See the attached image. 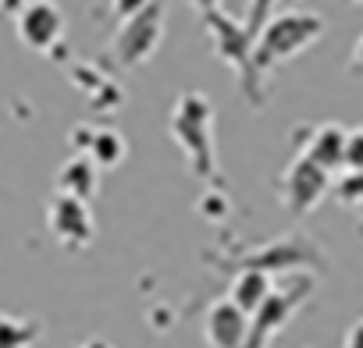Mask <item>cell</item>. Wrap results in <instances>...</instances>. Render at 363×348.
<instances>
[{
  "label": "cell",
  "mask_w": 363,
  "mask_h": 348,
  "mask_svg": "<svg viewBox=\"0 0 363 348\" xmlns=\"http://www.w3.org/2000/svg\"><path fill=\"white\" fill-rule=\"evenodd\" d=\"M324 36V18L313 15V11H285V15H274L264 22V29L257 33L253 40V57H250V75L242 79V93L250 103H264V79L292 61L296 54H303L306 47H313L317 40Z\"/></svg>",
  "instance_id": "6da1fadb"
},
{
  "label": "cell",
  "mask_w": 363,
  "mask_h": 348,
  "mask_svg": "<svg viewBox=\"0 0 363 348\" xmlns=\"http://www.w3.org/2000/svg\"><path fill=\"white\" fill-rule=\"evenodd\" d=\"M171 139L186 149L189 167L200 178H214L218 174V156H214V107L203 93H182L174 110H171V124H167Z\"/></svg>",
  "instance_id": "7a4b0ae2"
},
{
  "label": "cell",
  "mask_w": 363,
  "mask_h": 348,
  "mask_svg": "<svg viewBox=\"0 0 363 348\" xmlns=\"http://www.w3.org/2000/svg\"><path fill=\"white\" fill-rule=\"evenodd\" d=\"M160 33H164V11H160V4H146L143 11L128 15V22L118 33L111 54H118V61L125 68H135V64H143L157 50Z\"/></svg>",
  "instance_id": "3957f363"
},
{
  "label": "cell",
  "mask_w": 363,
  "mask_h": 348,
  "mask_svg": "<svg viewBox=\"0 0 363 348\" xmlns=\"http://www.w3.org/2000/svg\"><path fill=\"white\" fill-rule=\"evenodd\" d=\"M324 192H328V170L299 153L292 167L281 174V203L289 207V214L303 217L324 199Z\"/></svg>",
  "instance_id": "277c9868"
},
{
  "label": "cell",
  "mask_w": 363,
  "mask_h": 348,
  "mask_svg": "<svg viewBox=\"0 0 363 348\" xmlns=\"http://www.w3.org/2000/svg\"><path fill=\"white\" fill-rule=\"evenodd\" d=\"M203 25L211 33V43H214V54L221 61H228L242 79L250 75V57H253V36L246 29V22H232L221 8L218 11H207L203 15Z\"/></svg>",
  "instance_id": "5b68a950"
},
{
  "label": "cell",
  "mask_w": 363,
  "mask_h": 348,
  "mask_svg": "<svg viewBox=\"0 0 363 348\" xmlns=\"http://www.w3.org/2000/svg\"><path fill=\"white\" fill-rule=\"evenodd\" d=\"M18 40L40 54H47L61 36H65V15L54 0H26L18 18H15Z\"/></svg>",
  "instance_id": "8992f818"
},
{
  "label": "cell",
  "mask_w": 363,
  "mask_h": 348,
  "mask_svg": "<svg viewBox=\"0 0 363 348\" xmlns=\"http://www.w3.org/2000/svg\"><path fill=\"white\" fill-rule=\"evenodd\" d=\"M250 313L242 306H235L232 298H221L211 306L207 313V323H203V334H207V344L211 348H242L246 344V334H250Z\"/></svg>",
  "instance_id": "52a82bcc"
},
{
  "label": "cell",
  "mask_w": 363,
  "mask_h": 348,
  "mask_svg": "<svg viewBox=\"0 0 363 348\" xmlns=\"http://www.w3.org/2000/svg\"><path fill=\"white\" fill-rule=\"evenodd\" d=\"M50 231L65 249H82L93 238V217H89L86 203L75 196H61L50 207Z\"/></svg>",
  "instance_id": "ba28073f"
},
{
  "label": "cell",
  "mask_w": 363,
  "mask_h": 348,
  "mask_svg": "<svg viewBox=\"0 0 363 348\" xmlns=\"http://www.w3.org/2000/svg\"><path fill=\"white\" fill-rule=\"evenodd\" d=\"M342 153H345V128L338 124H320L310 132L306 146H303V156L313 160L317 167H324L328 174L342 167Z\"/></svg>",
  "instance_id": "9c48e42d"
},
{
  "label": "cell",
  "mask_w": 363,
  "mask_h": 348,
  "mask_svg": "<svg viewBox=\"0 0 363 348\" xmlns=\"http://www.w3.org/2000/svg\"><path fill=\"white\" fill-rule=\"evenodd\" d=\"M267 295H271L267 277H264L260 270H246V274L239 277L235 291H232V302H235V306H242L246 313H257V309L264 306V298H267Z\"/></svg>",
  "instance_id": "30bf717a"
},
{
  "label": "cell",
  "mask_w": 363,
  "mask_h": 348,
  "mask_svg": "<svg viewBox=\"0 0 363 348\" xmlns=\"http://www.w3.org/2000/svg\"><path fill=\"white\" fill-rule=\"evenodd\" d=\"M40 334V323L33 320H18V316H8L0 313V348H33Z\"/></svg>",
  "instance_id": "8fae6325"
},
{
  "label": "cell",
  "mask_w": 363,
  "mask_h": 348,
  "mask_svg": "<svg viewBox=\"0 0 363 348\" xmlns=\"http://www.w3.org/2000/svg\"><path fill=\"white\" fill-rule=\"evenodd\" d=\"M342 167H349L352 174H363V128L345 132V153H342Z\"/></svg>",
  "instance_id": "7c38bea8"
},
{
  "label": "cell",
  "mask_w": 363,
  "mask_h": 348,
  "mask_svg": "<svg viewBox=\"0 0 363 348\" xmlns=\"http://www.w3.org/2000/svg\"><path fill=\"white\" fill-rule=\"evenodd\" d=\"M274 4H278V0H250V11H246V29H250V36H253V40H257V33L264 29V22L271 18Z\"/></svg>",
  "instance_id": "4fadbf2b"
},
{
  "label": "cell",
  "mask_w": 363,
  "mask_h": 348,
  "mask_svg": "<svg viewBox=\"0 0 363 348\" xmlns=\"http://www.w3.org/2000/svg\"><path fill=\"white\" fill-rule=\"evenodd\" d=\"M349 75L363 79V36L356 40V47H352V54H349Z\"/></svg>",
  "instance_id": "5bb4252c"
},
{
  "label": "cell",
  "mask_w": 363,
  "mask_h": 348,
  "mask_svg": "<svg viewBox=\"0 0 363 348\" xmlns=\"http://www.w3.org/2000/svg\"><path fill=\"white\" fill-rule=\"evenodd\" d=\"M146 4H150V0H114L118 15H125V18H128V15H135V11H143Z\"/></svg>",
  "instance_id": "9a60e30c"
},
{
  "label": "cell",
  "mask_w": 363,
  "mask_h": 348,
  "mask_svg": "<svg viewBox=\"0 0 363 348\" xmlns=\"http://www.w3.org/2000/svg\"><path fill=\"white\" fill-rule=\"evenodd\" d=\"M345 348H363V320H356L352 330L345 334Z\"/></svg>",
  "instance_id": "2e32d148"
},
{
  "label": "cell",
  "mask_w": 363,
  "mask_h": 348,
  "mask_svg": "<svg viewBox=\"0 0 363 348\" xmlns=\"http://www.w3.org/2000/svg\"><path fill=\"white\" fill-rule=\"evenodd\" d=\"M193 4H196V11L207 15V11H218V8H221V0H193Z\"/></svg>",
  "instance_id": "e0dca14e"
},
{
  "label": "cell",
  "mask_w": 363,
  "mask_h": 348,
  "mask_svg": "<svg viewBox=\"0 0 363 348\" xmlns=\"http://www.w3.org/2000/svg\"><path fill=\"white\" fill-rule=\"evenodd\" d=\"M0 8H4V0H0Z\"/></svg>",
  "instance_id": "ac0fdd59"
}]
</instances>
